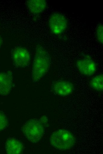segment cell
I'll return each mask as SVG.
<instances>
[{"label":"cell","instance_id":"obj_10","mask_svg":"<svg viewBox=\"0 0 103 154\" xmlns=\"http://www.w3.org/2000/svg\"><path fill=\"white\" fill-rule=\"evenodd\" d=\"M26 4L29 10L33 14L42 13L47 6L46 1L44 0H29L27 1Z\"/></svg>","mask_w":103,"mask_h":154},{"label":"cell","instance_id":"obj_5","mask_svg":"<svg viewBox=\"0 0 103 154\" xmlns=\"http://www.w3.org/2000/svg\"><path fill=\"white\" fill-rule=\"evenodd\" d=\"M49 24L51 32L55 34H59L63 32L67 27V23L66 17L58 13L52 14L50 17Z\"/></svg>","mask_w":103,"mask_h":154},{"label":"cell","instance_id":"obj_3","mask_svg":"<svg viewBox=\"0 0 103 154\" xmlns=\"http://www.w3.org/2000/svg\"><path fill=\"white\" fill-rule=\"evenodd\" d=\"M22 131L25 137L30 142L36 143L43 137L44 128L40 121L30 119L24 123Z\"/></svg>","mask_w":103,"mask_h":154},{"label":"cell","instance_id":"obj_11","mask_svg":"<svg viewBox=\"0 0 103 154\" xmlns=\"http://www.w3.org/2000/svg\"><path fill=\"white\" fill-rule=\"evenodd\" d=\"M90 87L92 89L99 92L103 91V74L98 75L90 81L89 83Z\"/></svg>","mask_w":103,"mask_h":154},{"label":"cell","instance_id":"obj_2","mask_svg":"<svg viewBox=\"0 0 103 154\" xmlns=\"http://www.w3.org/2000/svg\"><path fill=\"white\" fill-rule=\"evenodd\" d=\"M51 144L55 148L65 150L72 148L75 143V139L69 131L60 129L53 132L50 138Z\"/></svg>","mask_w":103,"mask_h":154},{"label":"cell","instance_id":"obj_7","mask_svg":"<svg viewBox=\"0 0 103 154\" xmlns=\"http://www.w3.org/2000/svg\"><path fill=\"white\" fill-rule=\"evenodd\" d=\"M52 87L55 94L62 96L69 95L73 92L74 89L72 83L63 80L54 81L52 83Z\"/></svg>","mask_w":103,"mask_h":154},{"label":"cell","instance_id":"obj_4","mask_svg":"<svg viewBox=\"0 0 103 154\" xmlns=\"http://www.w3.org/2000/svg\"><path fill=\"white\" fill-rule=\"evenodd\" d=\"M13 64L17 68H25L30 64V55L29 51L25 48L16 47L11 51Z\"/></svg>","mask_w":103,"mask_h":154},{"label":"cell","instance_id":"obj_6","mask_svg":"<svg viewBox=\"0 0 103 154\" xmlns=\"http://www.w3.org/2000/svg\"><path fill=\"white\" fill-rule=\"evenodd\" d=\"M76 67L81 74L86 76L93 75L96 70L95 62L87 56L78 59L76 62Z\"/></svg>","mask_w":103,"mask_h":154},{"label":"cell","instance_id":"obj_1","mask_svg":"<svg viewBox=\"0 0 103 154\" xmlns=\"http://www.w3.org/2000/svg\"><path fill=\"white\" fill-rule=\"evenodd\" d=\"M50 59L48 52L42 48L37 49L33 62L32 80L36 83L42 78L48 72Z\"/></svg>","mask_w":103,"mask_h":154},{"label":"cell","instance_id":"obj_12","mask_svg":"<svg viewBox=\"0 0 103 154\" xmlns=\"http://www.w3.org/2000/svg\"><path fill=\"white\" fill-rule=\"evenodd\" d=\"M103 27L102 24H99L97 25L96 30V38L99 42L103 44Z\"/></svg>","mask_w":103,"mask_h":154},{"label":"cell","instance_id":"obj_9","mask_svg":"<svg viewBox=\"0 0 103 154\" xmlns=\"http://www.w3.org/2000/svg\"><path fill=\"white\" fill-rule=\"evenodd\" d=\"M5 149L7 154H20L23 151V145L22 143L17 139L10 138L6 141Z\"/></svg>","mask_w":103,"mask_h":154},{"label":"cell","instance_id":"obj_8","mask_svg":"<svg viewBox=\"0 0 103 154\" xmlns=\"http://www.w3.org/2000/svg\"><path fill=\"white\" fill-rule=\"evenodd\" d=\"M12 72L0 73V94L6 95L10 92L12 85Z\"/></svg>","mask_w":103,"mask_h":154},{"label":"cell","instance_id":"obj_13","mask_svg":"<svg viewBox=\"0 0 103 154\" xmlns=\"http://www.w3.org/2000/svg\"><path fill=\"white\" fill-rule=\"evenodd\" d=\"M7 123V120L5 116L3 113H0V131L6 127Z\"/></svg>","mask_w":103,"mask_h":154},{"label":"cell","instance_id":"obj_14","mask_svg":"<svg viewBox=\"0 0 103 154\" xmlns=\"http://www.w3.org/2000/svg\"><path fill=\"white\" fill-rule=\"evenodd\" d=\"M2 42H3V41H2V38H1V36H0V47H1V45H2Z\"/></svg>","mask_w":103,"mask_h":154}]
</instances>
